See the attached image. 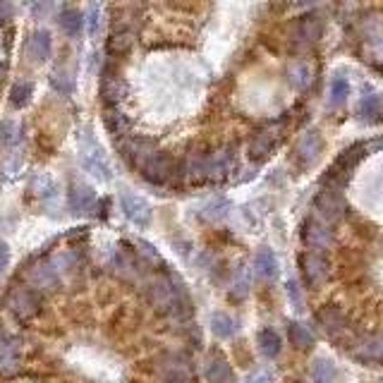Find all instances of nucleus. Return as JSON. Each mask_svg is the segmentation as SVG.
Wrapping results in <instances>:
<instances>
[{"label": "nucleus", "instance_id": "obj_1", "mask_svg": "<svg viewBox=\"0 0 383 383\" xmlns=\"http://www.w3.org/2000/svg\"><path fill=\"white\" fill-rule=\"evenodd\" d=\"M233 168V151L221 154H194L180 166V180L187 185H209V182L223 180Z\"/></svg>", "mask_w": 383, "mask_h": 383}, {"label": "nucleus", "instance_id": "obj_2", "mask_svg": "<svg viewBox=\"0 0 383 383\" xmlns=\"http://www.w3.org/2000/svg\"><path fill=\"white\" fill-rule=\"evenodd\" d=\"M139 173L149 185H170L173 180H180V166L173 156L166 151L151 149L147 158L139 163Z\"/></svg>", "mask_w": 383, "mask_h": 383}, {"label": "nucleus", "instance_id": "obj_3", "mask_svg": "<svg viewBox=\"0 0 383 383\" xmlns=\"http://www.w3.org/2000/svg\"><path fill=\"white\" fill-rule=\"evenodd\" d=\"M79 161H82V168L96 180H111V163H108L106 151L89 130L79 135Z\"/></svg>", "mask_w": 383, "mask_h": 383}, {"label": "nucleus", "instance_id": "obj_4", "mask_svg": "<svg viewBox=\"0 0 383 383\" xmlns=\"http://www.w3.org/2000/svg\"><path fill=\"white\" fill-rule=\"evenodd\" d=\"M5 305H8L10 314L17 321H32L44 307V293L34 290L32 285H20V288L10 290L8 297H5Z\"/></svg>", "mask_w": 383, "mask_h": 383}, {"label": "nucleus", "instance_id": "obj_5", "mask_svg": "<svg viewBox=\"0 0 383 383\" xmlns=\"http://www.w3.org/2000/svg\"><path fill=\"white\" fill-rule=\"evenodd\" d=\"M182 293H185V290H182L180 278L175 276V273H166V276L156 278V281L147 288V302L158 314L166 316L170 305H173V302L178 300V295H182Z\"/></svg>", "mask_w": 383, "mask_h": 383}, {"label": "nucleus", "instance_id": "obj_6", "mask_svg": "<svg viewBox=\"0 0 383 383\" xmlns=\"http://www.w3.org/2000/svg\"><path fill=\"white\" fill-rule=\"evenodd\" d=\"M314 209H316V216H319L321 221H326L333 226V223L343 218L348 204H345V197L340 190H336V187H324V190L316 194Z\"/></svg>", "mask_w": 383, "mask_h": 383}, {"label": "nucleus", "instance_id": "obj_7", "mask_svg": "<svg viewBox=\"0 0 383 383\" xmlns=\"http://www.w3.org/2000/svg\"><path fill=\"white\" fill-rule=\"evenodd\" d=\"M302 276H305V283L309 288L319 290L328 281V276H331V264H328L326 252L309 249L305 257H302Z\"/></svg>", "mask_w": 383, "mask_h": 383}, {"label": "nucleus", "instance_id": "obj_8", "mask_svg": "<svg viewBox=\"0 0 383 383\" xmlns=\"http://www.w3.org/2000/svg\"><path fill=\"white\" fill-rule=\"evenodd\" d=\"M24 278H27V285H32L39 293H51L60 288V273L51 261H32Z\"/></svg>", "mask_w": 383, "mask_h": 383}, {"label": "nucleus", "instance_id": "obj_9", "mask_svg": "<svg viewBox=\"0 0 383 383\" xmlns=\"http://www.w3.org/2000/svg\"><path fill=\"white\" fill-rule=\"evenodd\" d=\"M302 240H305V245L309 249L326 252V249L333 245L336 235H333L331 223H326V221H321L319 216H314V218H307L305 226H302Z\"/></svg>", "mask_w": 383, "mask_h": 383}, {"label": "nucleus", "instance_id": "obj_10", "mask_svg": "<svg viewBox=\"0 0 383 383\" xmlns=\"http://www.w3.org/2000/svg\"><path fill=\"white\" fill-rule=\"evenodd\" d=\"M321 29H324L321 27V20L314 15V12L300 17L293 27V44L297 51H309V48H314L316 41L321 39Z\"/></svg>", "mask_w": 383, "mask_h": 383}, {"label": "nucleus", "instance_id": "obj_11", "mask_svg": "<svg viewBox=\"0 0 383 383\" xmlns=\"http://www.w3.org/2000/svg\"><path fill=\"white\" fill-rule=\"evenodd\" d=\"M20 338L0 336V376L10 379V376L20 374L22 369V348Z\"/></svg>", "mask_w": 383, "mask_h": 383}, {"label": "nucleus", "instance_id": "obj_12", "mask_svg": "<svg viewBox=\"0 0 383 383\" xmlns=\"http://www.w3.org/2000/svg\"><path fill=\"white\" fill-rule=\"evenodd\" d=\"M120 209H123V214L130 218L135 226H149L151 206L144 202L142 197H137V194L132 192H123L120 194Z\"/></svg>", "mask_w": 383, "mask_h": 383}, {"label": "nucleus", "instance_id": "obj_13", "mask_svg": "<svg viewBox=\"0 0 383 383\" xmlns=\"http://www.w3.org/2000/svg\"><path fill=\"white\" fill-rule=\"evenodd\" d=\"M276 144H278V130L276 127H264V130L249 142V161L254 163L266 161V158L273 154Z\"/></svg>", "mask_w": 383, "mask_h": 383}, {"label": "nucleus", "instance_id": "obj_14", "mask_svg": "<svg viewBox=\"0 0 383 383\" xmlns=\"http://www.w3.org/2000/svg\"><path fill=\"white\" fill-rule=\"evenodd\" d=\"M316 321H319L321 328H324L333 340L340 338L343 333H348V319H345V314L333 305L321 307L319 312H316Z\"/></svg>", "mask_w": 383, "mask_h": 383}, {"label": "nucleus", "instance_id": "obj_15", "mask_svg": "<svg viewBox=\"0 0 383 383\" xmlns=\"http://www.w3.org/2000/svg\"><path fill=\"white\" fill-rule=\"evenodd\" d=\"M321 147H324V142H321V135L316 130H307L305 135L300 137V142H297L295 147V158L300 166H312V163L319 158L321 154Z\"/></svg>", "mask_w": 383, "mask_h": 383}, {"label": "nucleus", "instance_id": "obj_16", "mask_svg": "<svg viewBox=\"0 0 383 383\" xmlns=\"http://www.w3.org/2000/svg\"><path fill=\"white\" fill-rule=\"evenodd\" d=\"M125 82L123 77L118 75L113 68H106V72L101 75V99L106 106H118L120 101H123L125 96Z\"/></svg>", "mask_w": 383, "mask_h": 383}, {"label": "nucleus", "instance_id": "obj_17", "mask_svg": "<svg viewBox=\"0 0 383 383\" xmlns=\"http://www.w3.org/2000/svg\"><path fill=\"white\" fill-rule=\"evenodd\" d=\"M120 154H123V158L127 163H130L132 168H139V163L147 158V154L154 147H151V142H147V139H142V137H132V135H127L125 139H120Z\"/></svg>", "mask_w": 383, "mask_h": 383}, {"label": "nucleus", "instance_id": "obj_18", "mask_svg": "<svg viewBox=\"0 0 383 383\" xmlns=\"http://www.w3.org/2000/svg\"><path fill=\"white\" fill-rule=\"evenodd\" d=\"M158 369L163 372H192V355L185 350H166L156 357Z\"/></svg>", "mask_w": 383, "mask_h": 383}, {"label": "nucleus", "instance_id": "obj_19", "mask_svg": "<svg viewBox=\"0 0 383 383\" xmlns=\"http://www.w3.org/2000/svg\"><path fill=\"white\" fill-rule=\"evenodd\" d=\"M51 51H53V39L46 29H39V32H34L29 36L27 56L32 63H46V60L51 58Z\"/></svg>", "mask_w": 383, "mask_h": 383}, {"label": "nucleus", "instance_id": "obj_20", "mask_svg": "<svg viewBox=\"0 0 383 383\" xmlns=\"http://www.w3.org/2000/svg\"><path fill=\"white\" fill-rule=\"evenodd\" d=\"M96 192L91 190L89 185H72L70 190V211L77 216H84L89 214V211L96 209Z\"/></svg>", "mask_w": 383, "mask_h": 383}, {"label": "nucleus", "instance_id": "obj_21", "mask_svg": "<svg viewBox=\"0 0 383 383\" xmlns=\"http://www.w3.org/2000/svg\"><path fill=\"white\" fill-rule=\"evenodd\" d=\"M137 29L130 27H113L111 36H108V53L111 56H127L135 46Z\"/></svg>", "mask_w": 383, "mask_h": 383}, {"label": "nucleus", "instance_id": "obj_22", "mask_svg": "<svg viewBox=\"0 0 383 383\" xmlns=\"http://www.w3.org/2000/svg\"><path fill=\"white\" fill-rule=\"evenodd\" d=\"M254 273L261 278V281H276L278 276V259L276 252L269 247H261L254 257Z\"/></svg>", "mask_w": 383, "mask_h": 383}, {"label": "nucleus", "instance_id": "obj_23", "mask_svg": "<svg viewBox=\"0 0 383 383\" xmlns=\"http://www.w3.org/2000/svg\"><path fill=\"white\" fill-rule=\"evenodd\" d=\"M228 379H233L230 362L221 355V352L209 355V362H206V381L209 383H226Z\"/></svg>", "mask_w": 383, "mask_h": 383}, {"label": "nucleus", "instance_id": "obj_24", "mask_svg": "<svg viewBox=\"0 0 383 383\" xmlns=\"http://www.w3.org/2000/svg\"><path fill=\"white\" fill-rule=\"evenodd\" d=\"M103 123H106L108 135H111L115 142H120V139H125L127 135H130V127H132L130 118L120 113L118 108H111V111L103 115Z\"/></svg>", "mask_w": 383, "mask_h": 383}, {"label": "nucleus", "instance_id": "obj_25", "mask_svg": "<svg viewBox=\"0 0 383 383\" xmlns=\"http://www.w3.org/2000/svg\"><path fill=\"white\" fill-rule=\"evenodd\" d=\"M352 352H355V357L360 362H379L381 360V338H364L360 343L352 345Z\"/></svg>", "mask_w": 383, "mask_h": 383}, {"label": "nucleus", "instance_id": "obj_26", "mask_svg": "<svg viewBox=\"0 0 383 383\" xmlns=\"http://www.w3.org/2000/svg\"><path fill=\"white\" fill-rule=\"evenodd\" d=\"M257 343H259V350L264 352V355L269 357V360H273V357L281 355L283 343H281V336H278V333L273 331V328H264V331H259Z\"/></svg>", "mask_w": 383, "mask_h": 383}, {"label": "nucleus", "instance_id": "obj_27", "mask_svg": "<svg viewBox=\"0 0 383 383\" xmlns=\"http://www.w3.org/2000/svg\"><path fill=\"white\" fill-rule=\"evenodd\" d=\"M211 331H214L218 338L230 340L237 333V321L230 314L216 312L214 316H211Z\"/></svg>", "mask_w": 383, "mask_h": 383}, {"label": "nucleus", "instance_id": "obj_28", "mask_svg": "<svg viewBox=\"0 0 383 383\" xmlns=\"http://www.w3.org/2000/svg\"><path fill=\"white\" fill-rule=\"evenodd\" d=\"M348 94H350V82L343 75H336L331 79V87H328V103L336 108L343 106L348 101Z\"/></svg>", "mask_w": 383, "mask_h": 383}, {"label": "nucleus", "instance_id": "obj_29", "mask_svg": "<svg viewBox=\"0 0 383 383\" xmlns=\"http://www.w3.org/2000/svg\"><path fill=\"white\" fill-rule=\"evenodd\" d=\"M336 364L331 360H319L309 372V383H333L336 381Z\"/></svg>", "mask_w": 383, "mask_h": 383}, {"label": "nucleus", "instance_id": "obj_30", "mask_svg": "<svg viewBox=\"0 0 383 383\" xmlns=\"http://www.w3.org/2000/svg\"><path fill=\"white\" fill-rule=\"evenodd\" d=\"M288 338H290V343L300 350H309L314 345V336L307 331V326L297 324V321H290L288 324Z\"/></svg>", "mask_w": 383, "mask_h": 383}, {"label": "nucleus", "instance_id": "obj_31", "mask_svg": "<svg viewBox=\"0 0 383 383\" xmlns=\"http://www.w3.org/2000/svg\"><path fill=\"white\" fill-rule=\"evenodd\" d=\"M60 29H63L68 36H77L79 32H82V27H84V17H82V12L75 10V8H68V10H63V15H60Z\"/></svg>", "mask_w": 383, "mask_h": 383}, {"label": "nucleus", "instance_id": "obj_32", "mask_svg": "<svg viewBox=\"0 0 383 383\" xmlns=\"http://www.w3.org/2000/svg\"><path fill=\"white\" fill-rule=\"evenodd\" d=\"M34 192L41 202H53L56 194H58V185L51 175H39V178L34 180Z\"/></svg>", "mask_w": 383, "mask_h": 383}, {"label": "nucleus", "instance_id": "obj_33", "mask_svg": "<svg viewBox=\"0 0 383 383\" xmlns=\"http://www.w3.org/2000/svg\"><path fill=\"white\" fill-rule=\"evenodd\" d=\"M32 94H34L32 82H17L15 87H12V91H10L12 108H24L29 101H32Z\"/></svg>", "mask_w": 383, "mask_h": 383}, {"label": "nucleus", "instance_id": "obj_34", "mask_svg": "<svg viewBox=\"0 0 383 383\" xmlns=\"http://www.w3.org/2000/svg\"><path fill=\"white\" fill-rule=\"evenodd\" d=\"M360 118L364 123H379L381 118V99L379 96H367L360 103Z\"/></svg>", "mask_w": 383, "mask_h": 383}, {"label": "nucleus", "instance_id": "obj_35", "mask_svg": "<svg viewBox=\"0 0 383 383\" xmlns=\"http://www.w3.org/2000/svg\"><path fill=\"white\" fill-rule=\"evenodd\" d=\"M290 82L295 84L297 89H307L312 84V68L307 63H300L290 70Z\"/></svg>", "mask_w": 383, "mask_h": 383}, {"label": "nucleus", "instance_id": "obj_36", "mask_svg": "<svg viewBox=\"0 0 383 383\" xmlns=\"http://www.w3.org/2000/svg\"><path fill=\"white\" fill-rule=\"evenodd\" d=\"M228 209H230V204L226 202V199H214V202H209L204 206L202 216L209 218V221H218V218H223L228 214Z\"/></svg>", "mask_w": 383, "mask_h": 383}, {"label": "nucleus", "instance_id": "obj_37", "mask_svg": "<svg viewBox=\"0 0 383 383\" xmlns=\"http://www.w3.org/2000/svg\"><path fill=\"white\" fill-rule=\"evenodd\" d=\"M137 247H139V254H137L139 259H144V261H147V264L166 266V264H163V259H161V254L156 252V247H151L149 242H144V240H137Z\"/></svg>", "mask_w": 383, "mask_h": 383}, {"label": "nucleus", "instance_id": "obj_38", "mask_svg": "<svg viewBox=\"0 0 383 383\" xmlns=\"http://www.w3.org/2000/svg\"><path fill=\"white\" fill-rule=\"evenodd\" d=\"M161 383H197L192 372H163Z\"/></svg>", "mask_w": 383, "mask_h": 383}, {"label": "nucleus", "instance_id": "obj_39", "mask_svg": "<svg viewBox=\"0 0 383 383\" xmlns=\"http://www.w3.org/2000/svg\"><path fill=\"white\" fill-rule=\"evenodd\" d=\"M288 297H290V302H293V307L297 309V312H302V309H305V302H302V290H300V285H297V281H288Z\"/></svg>", "mask_w": 383, "mask_h": 383}, {"label": "nucleus", "instance_id": "obj_40", "mask_svg": "<svg viewBox=\"0 0 383 383\" xmlns=\"http://www.w3.org/2000/svg\"><path fill=\"white\" fill-rule=\"evenodd\" d=\"M12 137H15V125H12L10 120H5V123L0 125V149H10Z\"/></svg>", "mask_w": 383, "mask_h": 383}, {"label": "nucleus", "instance_id": "obj_41", "mask_svg": "<svg viewBox=\"0 0 383 383\" xmlns=\"http://www.w3.org/2000/svg\"><path fill=\"white\" fill-rule=\"evenodd\" d=\"M96 29H99V5H91V10H89V32L96 34Z\"/></svg>", "mask_w": 383, "mask_h": 383}, {"label": "nucleus", "instance_id": "obj_42", "mask_svg": "<svg viewBox=\"0 0 383 383\" xmlns=\"http://www.w3.org/2000/svg\"><path fill=\"white\" fill-rule=\"evenodd\" d=\"M245 383H271V374L269 372H254Z\"/></svg>", "mask_w": 383, "mask_h": 383}, {"label": "nucleus", "instance_id": "obj_43", "mask_svg": "<svg viewBox=\"0 0 383 383\" xmlns=\"http://www.w3.org/2000/svg\"><path fill=\"white\" fill-rule=\"evenodd\" d=\"M247 288H249V283L245 281V276L237 278V283H235V295H237V297H242V295L247 293Z\"/></svg>", "mask_w": 383, "mask_h": 383}, {"label": "nucleus", "instance_id": "obj_44", "mask_svg": "<svg viewBox=\"0 0 383 383\" xmlns=\"http://www.w3.org/2000/svg\"><path fill=\"white\" fill-rule=\"evenodd\" d=\"M8 259H10V249H8V245H0V273H3V269L8 266Z\"/></svg>", "mask_w": 383, "mask_h": 383}, {"label": "nucleus", "instance_id": "obj_45", "mask_svg": "<svg viewBox=\"0 0 383 383\" xmlns=\"http://www.w3.org/2000/svg\"><path fill=\"white\" fill-rule=\"evenodd\" d=\"M48 5H51V0H36V15H46V10H48Z\"/></svg>", "mask_w": 383, "mask_h": 383}, {"label": "nucleus", "instance_id": "obj_46", "mask_svg": "<svg viewBox=\"0 0 383 383\" xmlns=\"http://www.w3.org/2000/svg\"><path fill=\"white\" fill-rule=\"evenodd\" d=\"M0 77H3V70H0Z\"/></svg>", "mask_w": 383, "mask_h": 383}]
</instances>
